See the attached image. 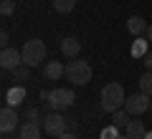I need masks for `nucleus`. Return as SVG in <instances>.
<instances>
[{"label": "nucleus", "instance_id": "obj_7", "mask_svg": "<svg viewBox=\"0 0 152 139\" xmlns=\"http://www.w3.org/2000/svg\"><path fill=\"white\" fill-rule=\"evenodd\" d=\"M0 66L5 71H15L18 66H23V53L20 51H15V48H3V53H0Z\"/></svg>", "mask_w": 152, "mask_h": 139}, {"label": "nucleus", "instance_id": "obj_14", "mask_svg": "<svg viewBox=\"0 0 152 139\" xmlns=\"http://www.w3.org/2000/svg\"><path fill=\"white\" fill-rule=\"evenodd\" d=\"M127 28H129L132 36H142V33H147V23H145V18H140V15H132L129 20H127Z\"/></svg>", "mask_w": 152, "mask_h": 139}, {"label": "nucleus", "instance_id": "obj_19", "mask_svg": "<svg viewBox=\"0 0 152 139\" xmlns=\"http://www.w3.org/2000/svg\"><path fill=\"white\" fill-rule=\"evenodd\" d=\"M28 71H31V66H26V63H23V66H18V68L13 71V74H15V79H18V81H26V79H28Z\"/></svg>", "mask_w": 152, "mask_h": 139}, {"label": "nucleus", "instance_id": "obj_2", "mask_svg": "<svg viewBox=\"0 0 152 139\" xmlns=\"http://www.w3.org/2000/svg\"><path fill=\"white\" fill-rule=\"evenodd\" d=\"M23 53V63L31 66V68H36V66H41L46 61V43L41 41V38H31V41H26V46L20 48Z\"/></svg>", "mask_w": 152, "mask_h": 139}, {"label": "nucleus", "instance_id": "obj_20", "mask_svg": "<svg viewBox=\"0 0 152 139\" xmlns=\"http://www.w3.org/2000/svg\"><path fill=\"white\" fill-rule=\"evenodd\" d=\"M26 119H28V122H36V124H38V119H41L38 109H26Z\"/></svg>", "mask_w": 152, "mask_h": 139}, {"label": "nucleus", "instance_id": "obj_23", "mask_svg": "<svg viewBox=\"0 0 152 139\" xmlns=\"http://www.w3.org/2000/svg\"><path fill=\"white\" fill-rule=\"evenodd\" d=\"M114 134H117V127L107 129V132H104V139H114Z\"/></svg>", "mask_w": 152, "mask_h": 139}, {"label": "nucleus", "instance_id": "obj_8", "mask_svg": "<svg viewBox=\"0 0 152 139\" xmlns=\"http://www.w3.org/2000/svg\"><path fill=\"white\" fill-rule=\"evenodd\" d=\"M15 124H18V114H15V106H3V111H0V129L3 132H13L15 129Z\"/></svg>", "mask_w": 152, "mask_h": 139}, {"label": "nucleus", "instance_id": "obj_6", "mask_svg": "<svg viewBox=\"0 0 152 139\" xmlns=\"http://www.w3.org/2000/svg\"><path fill=\"white\" fill-rule=\"evenodd\" d=\"M74 104V91L71 89H53L51 91V99H48V106L53 111H64Z\"/></svg>", "mask_w": 152, "mask_h": 139}, {"label": "nucleus", "instance_id": "obj_21", "mask_svg": "<svg viewBox=\"0 0 152 139\" xmlns=\"http://www.w3.org/2000/svg\"><path fill=\"white\" fill-rule=\"evenodd\" d=\"M142 63H145L147 71H152V51H147V53L142 56Z\"/></svg>", "mask_w": 152, "mask_h": 139}, {"label": "nucleus", "instance_id": "obj_15", "mask_svg": "<svg viewBox=\"0 0 152 139\" xmlns=\"http://www.w3.org/2000/svg\"><path fill=\"white\" fill-rule=\"evenodd\" d=\"M127 124H129V114H127V109H119V111L112 114V127L122 129V127H127Z\"/></svg>", "mask_w": 152, "mask_h": 139}, {"label": "nucleus", "instance_id": "obj_22", "mask_svg": "<svg viewBox=\"0 0 152 139\" xmlns=\"http://www.w3.org/2000/svg\"><path fill=\"white\" fill-rule=\"evenodd\" d=\"M8 41H10V36H8V31L3 28V31H0V43H3V48H8Z\"/></svg>", "mask_w": 152, "mask_h": 139}, {"label": "nucleus", "instance_id": "obj_13", "mask_svg": "<svg viewBox=\"0 0 152 139\" xmlns=\"http://www.w3.org/2000/svg\"><path fill=\"white\" fill-rule=\"evenodd\" d=\"M18 139H41V127L36 122H26L18 132Z\"/></svg>", "mask_w": 152, "mask_h": 139}, {"label": "nucleus", "instance_id": "obj_11", "mask_svg": "<svg viewBox=\"0 0 152 139\" xmlns=\"http://www.w3.org/2000/svg\"><path fill=\"white\" fill-rule=\"evenodd\" d=\"M127 137H129V139H145L147 137V129H145V124H142V122H137V119H129V124H127Z\"/></svg>", "mask_w": 152, "mask_h": 139}, {"label": "nucleus", "instance_id": "obj_25", "mask_svg": "<svg viewBox=\"0 0 152 139\" xmlns=\"http://www.w3.org/2000/svg\"><path fill=\"white\" fill-rule=\"evenodd\" d=\"M145 36H147V41L152 43V25H147V33H145Z\"/></svg>", "mask_w": 152, "mask_h": 139}, {"label": "nucleus", "instance_id": "obj_16", "mask_svg": "<svg viewBox=\"0 0 152 139\" xmlns=\"http://www.w3.org/2000/svg\"><path fill=\"white\" fill-rule=\"evenodd\" d=\"M137 86H140L142 94H150L152 96V71H145V74L140 76V81H137Z\"/></svg>", "mask_w": 152, "mask_h": 139}, {"label": "nucleus", "instance_id": "obj_27", "mask_svg": "<svg viewBox=\"0 0 152 139\" xmlns=\"http://www.w3.org/2000/svg\"><path fill=\"white\" fill-rule=\"evenodd\" d=\"M145 139H152V134H150V132H147V137H145Z\"/></svg>", "mask_w": 152, "mask_h": 139}, {"label": "nucleus", "instance_id": "obj_4", "mask_svg": "<svg viewBox=\"0 0 152 139\" xmlns=\"http://www.w3.org/2000/svg\"><path fill=\"white\" fill-rule=\"evenodd\" d=\"M69 124H71V119H66L64 114H58V111H51L48 116L43 119L46 134H51V137H56V139H58L64 132H69Z\"/></svg>", "mask_w": 152, "mask_h": 139}, {"label": "nucleus", "instance_id": "obj_18", "mask_svg": "<svg viewBox=\"0 0 152 139\" xmlns=\"http://www.w3.org/2000/svg\"><path fill=\"white\" fill-rule=\"evenodd\" d=\"M13 10H15V5H13V0H3V3H0V13H3V15H13Z\"/></svg>", "mask_w": 152, "mask_h": 139}, {"label": "nucleus", "instance_id": "obj_5", "mask_svg": "<svg viewBox=\"0 0 152 139\" xmlns=\"http://www.w3.org/2000/svg\"><path fill=\"white\" fill-rule=\"evenodd\" d=\"M150 106H152L150 94H142V91H137V94L127 96V101H124V109H127L129 116H140V114H145Z\"/></svg>", "mask_w": 152, "mask_h": 139}, {"label": "nucleus", "instance_id": "obj_3", "mask_svg": "<svg viewBox=\"0 0 152 139\" xmlns=\"http://www.w3.org/2000/svg\"><path fill=\"white\" fill-rule=\"evenodd\" d=\"M66 79L76 86H84L91 81V66L86 61H69L66 63Z\"/></svg>", "mask_w": 152, "mask_h": 139}, {"label": "nucleus", "instance_id": "obj_24", "mask_svg": "<svg viewBox=\"0 0 152 139\" xmlns=\"http://www.w3.org/2000/svg\"><path fill=\"white\" fill-rule=\"evenodd\" d=\"M58 139H79V137H76V134H71V132H64Z\"/></svg>", "mask_w": 152, "mask_h": 139}, {"label": "nucleus", "instance_id": "obj_1", "mask_svg": "<svg viewBox=\"0 0 152 139\" xmlns=\"http://www.w3.org/2000/svg\"><path fill=\"white\" fill-rule=\"evenodd\" d=\"M99 101H102V109L109 114L119 111V109H124V101H127V94L124 89H122V84H117V81H112V84H107L102 89V96H99Z\"/></svg>", "mask_w": 152, "mask_h": 139}, {"label": "nucleus", "instance_id": "obj_12", "mask_svg": "<svg viewBox=\"0 0 152 139\" xmlns=\"http://www.w3.org/2000/svg\"><path fill=\"white\" fill-rule=\"evenodd\" d=\"M23 99H26V89H23V86H13V89H8V94H5V104L8 106H20Z\"/></svg>", "mask_w": 152, "mask_h": 139}, {"label": "nucleus", "instance_id": "obj_9", "mask_svg": "<svg viewBox=\"0 0 152 139\" xmlns=\"http://www.w3.org/2000/svg\"><path fill=\"white\" fill-rule=\"evenodd\" d=\"M43 76H46V81H58L61 76H66V66L58 63V61H48L43 66Z\"/></svg>", "mask_w": 152, "mask_h": 139}, {"label": "nucleus", "instance_id": "obj_10", "mask_svg": "<svg viewBox=\"0 0 152 139\" xmlns=\"http://www.w3.org/2000/svg\"><path fill=\"white\" fill-rule=\"evenodd\" d=\"M61 53L66 58H76V56L81 53V43L76 41V38H64L61 41Z\"/></svg>", "mask_w": 152, "mask_h": 139}, {"label": "nucleus", "instance_id": "obj_26", "mask_svg": "<svg viewBox=\"0 0 152 139\" xmlns=\"http://www.w3.org/2000/svg\"><path fill=\"white\" fill-rule=\"evenodd\" d=\"M117 139H129V137H127V134H122V137H119V134H117Z\"/></svg>", "mask_w": 152, "mask_h": 139}, {"label": "nucleus", "instance_id": "obj_17", "mask_svg": "<svg viewBox=\"0 0 152 139\" xmlns=\"http://www.w3.org/2000/svg\"><path fill=\"white\" fill-rule=\"evenodd\" d=\"M51 3H53V8L58 13H71L76 8V0H51Z\"/></svg>", "mask_w": 152, "mask_h": 139}]
</instances>
